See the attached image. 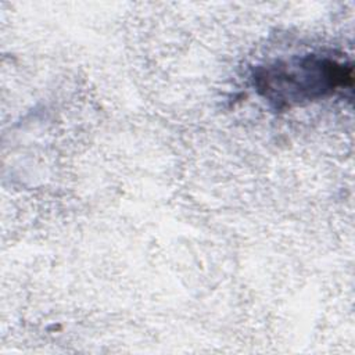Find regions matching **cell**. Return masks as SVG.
<instances>
[{"mask_svg":"<svg viewBox=\"0 0 355 355\" xmlns=\"http://www.w3.org/2000/svg\"><path fill=\"white\" fill-rule=\"evenodd\" d=\"M255 83L258 92L276 107H288L351 87L352 67L326 57L306 55L261 68Z\"/></svg>","mask_w":355,"mask_h":355,"instance_id":"1","label":"cell"}]
</instances>
